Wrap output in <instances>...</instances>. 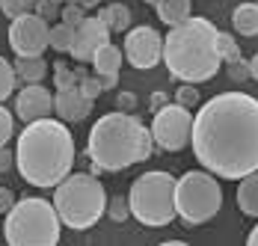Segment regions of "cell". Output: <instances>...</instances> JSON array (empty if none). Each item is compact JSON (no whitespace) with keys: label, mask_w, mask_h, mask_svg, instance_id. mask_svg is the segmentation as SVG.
Instances as JSON below:
<instances>
[{"label":"cell","mask_w":258,"mask_h":246,"mask_svg":"<svg viewBox=\"0 0 258 246\" xmlns=\"http://www.w3.org/2000/svg\"><path fill=\"white\" fill-rule=\"evenodd\" d=\"M15 72H18V80H24V83H42L48 74V63H45V56H18Z\"/></svg>","instance_id":"obj_19"},{"label":"cell","mask_w":258,"mask_h":246,"mask_svg":"<svg viewBox=\"0 0 258 246\" xmlns=\"http://www.w3.org/2000/svg\"><path fill=\"white\" fill-rule=\"evenodd\" d=\"M246 243H249V246H258V225L252 228V231H249V237H246Z\"/></svg>","instance_id":"obj_38"},{"label":"cell","mask_w":258,"mask_h":246,"mask_svg":"<svg viewBox=\"0 0 258 246\" xmlns=\"http://www.w3.org/2000/svg\"><path fill=\"white\" fill-rule=\"evenodd\" d=\"M237 208L246 217H258V172L237 181Z\"/></svg>","instance_id":"obj_17"},{"label":"cell","mask_w":258,"mask_h":246,"mask_svg":"<svg viewBox=\"0 0 258 246\" xmlns=\"http://www.w3.org/2000/svg\"><path fill=\"white\" fill-rule=\"evenodd\" d=\"M80 89H83V95L86 98H98L104 92V86H101V80H98V74H89V72H83L80 74Z\"/></svg>","instance_id":"obj_28"},{"label":"cell","mask_w":258,"mask_h":246,"mask_svg":"<svg viewBox=\"0 0 258 246\" xmlns=\"http://www.w3.org/2000/svg\"><path fill=\"white\" fill-rule=\"evenodd\" d=\"M15 202H18V199H15V193H12L9 187H0V214H9V211L15 208Z\"/></svg>","instance_id":"obj_32"},{"label":"cell","mask_w":258,"mask_h":246,"mask_svg":"<svg viewBox=\"0 0 258 246\" xmlns=\"http://www.w3.org/2000/svg\"><path fill=\"white\" fill-rule=\"evenodd\" d=\"M175 184L178 178H172L169 172H143L134 184H131V217L140 220L149 228H160L178 217L175 211Z\"/></svg>","instance_id":"obj_7"},{"label":"cell","mask_w":258,"mask_h":246,"mask_svg":"<svg viewBox=\"0 0 258 246\" xmlns=\"http://www.w3.org/2000/svg\"><path fill=\"white\" fill-rule=\"evenodd\" d=\"M110 27L104 24L101 18L95 15V18H83V24L75 27V45H72V56L78 59V63H92V56H95V50L104 48L107 42H110Z\"/></svg>","instance_id":"obj_12"},{"label":"cell","mask_w":258,"mask_h":246,"mask_svg":"<svg viewBox=\"0 0 258 246\" xmlns=\"http://www.w3.org/2000/svg\"><path fill=\"white\" fill-rule=\"evenodd\" d=\"M59 228H62V220L51 202L27 196L15 202V208L6 214L3 237L9 246H56Z\"/></svg>","instance_id":"obj_6"},{"label":"cell","mask_w":258,"mask_h":246,"mask_svg":"<svg viewBox=\"0 0 258 246\" xmlns=\"http://www.w3.org/2000/svg\"><path fill=\"white\" fill-rule=\"evenodd\" d=\"M107 214H110V220L113 222H125L131 217V202L128 199H122V196L110 199V202H107Z\"/></svg>","instance_id":"obj_26"},{"label":"cell","mask_w":258,"mask_h":246,"mask_svg":"<svg viewBox=\"0 0 258 246\" xmlns=\"http://www.w3.org/2000/svg\"><path fill=\"white\" fill-rule=\"evenodd\" d=\"M98 18H101L113 33H128L131 30V9L125 3H110V6H104L101 12H98Z\"/></svg>","instance_id":"obj_20"},{"label":"cell","mask_w":258,"mask_h":246,"mask_svg":"<svg viewBox=\"0 0 258 246\" xmlns=\"http://www.w3.org/2000/svg\"><path fill=\"white\" fill-rule=\"evenodd\" d=\"M166 104H169V95H166V92H160V89H157L155 95H152V101H149V107H152V110H160V107H166Z\"/></svg>","instance_id":"obj_35"},{"label":"cell","mask_w":258,"mask_h":246,"mask_svg":"<svg viewBox=\"0 0 258 246\" xmlns=\"http://www.w3.org/2000/svg\"><path fill=\"white\" fill-rule=\"evenodd\" d=\"M155 151L152 128L140 122L134 113L116 110L92 125L86 154L92 160V172H122L134 163L149 160Z\"/></svg>","instance_id":"obj_3"},{"label":"cell","mask_w":258,"mask_h":246,"mask_svg":"<svg viewBox=\"0 0 258 246\" xmlns=\"http://www.w3.org/2000/svg\"><path fill=\"white\" fill-rule=\"evenodd\" d=\"M146 3H152V6H155V3H157V0H146Z\"/></svg>","instance_id":"obj_40"},{"label":"cell","mask_w":258,"mask_h":246,"mask_svg":"<svg viewBox=\"0 0 258 246\" xmlns=\"http://www.w3.org/2000/svg\"><path fill=\"white\" fill-rule=\"evenodd\" d=\"M220 56H223V63H229V66L240 59V48H237L234 36H229V33H220Z\"/></svg>","instance_id":"obj_25"},{"label":"cell","mask_w":258,"mask_h":246,"mask_svg":"<svg viewBox=\"0 0 258 246\" xmlns=\"http://www.w3.org/2000/svg\"><path fill=\"white\" fill-rule=\"evenodd\" d=\"M75 45V27L66 24V21H56L51 27V48L59 50V53H69Z\"/></svg>","instance_id":"obj_21"},{"label":"cell","mask_w":258,"mask_h":246,"mask_svg":"<svg viewBox=\"0 0 258 246\" xmlns=\"http://www.w3.org/2000/svg\"><path fill=\"white\" fill-rule=\"evenodd\" d=\"M249 69H252V80H258V53L249 59Z\"/></svg>","instance_id":"obj_39"},{"label":"cell","mask_w":258,"mask_h":246,"mask_svg":"<svg viewBox=\"0 0 258 246\" xmlns=\"http://www.w3.org/2000/svg\"><path fill=\"white\" fill-rule=\"evenodd\" d=\"M15 113L21 122H36L53 113V95L42 83H24V89L15 95Z\"/></svg>","instance_id":"obj_13"},{"label":"cell","mask_w":258,"mask_h":246,"mask_svg":"<svg viewBox=\"0 0 258 246\" xmlns=\"http://www.w3.org/2000/svg\"><path fill=\"white\" fill-rule=\"evenodd\" d=\"M9 48L18 56H42L51 48V21H45L39 12H27V15L12 18Z\"/></svg>","instance_id":"obj_10"},{"label":"cell","mask_w":258,"mask_h":246,"mask_svg":"<svg viewBox=\"0 0 258 246\" xmlns=\"http://www.w3.org/2000/svg\"><path fill=\"white\" fill-rule=\"evenodd\" d=\"M229 77H232L234 83H243V80H249L252 77V69H249V59H237V63H232L229 66Z\"/></svg>","instance_id":"obj_31"},{"label":"cell","mask_w":258,"mask_h":246,"mask_svg":"<svg viewBox=\"0 0 258 246\" xmlns=\"http://www.w3.org/2000/svg\"><path fill=\"white\" fill-rule=\"evenodd\" d=\"M36 3H39V0H0V12L12 21V18H18V15L36 12Z\"/></svg>","instance_id":"obj_24"},{"label":"cell","mask_w":258,"mask_h":246,"mask_svg":"<svg viewBox=\"0 0 258 246\" xmlns=\"http://www.w3.org/2000/svg\"><path fill=\"white\" fill-rule=\"evenodd\" d=\"M155 9H157V18H160L166 27H175V24L187 21V18L193 15L190 0H157Z\"/></svg>","instance_id":"obj_16"},{"label":"cell","mask_w":258,"mask_h":246,"mask_svg":"<svg viewBox=\"0 0 258 246\" xmlns=\"http://www.w3.org/2000/svg\"><path fill=\"white\" fill-rule=\"evenodd\" d=\"M152 137H155V146L163 151H181V148L190 146V137H193V113L187 107H181L178 101L166 104L155 110V119H152Z\"/></svg>","instance_id":"obj_9"},{"label":"cell","mask_w":258,"mask_h":246,"mask_svg":"<svg viewBox=\"0 0 258 246\" xmlns=\"http://www.w3.org/2000/svg\"><path fill=\"white\" fill-rule=\"evenodd\" d=\"M122 56H125V50L116 48L113 42H107L104 48L95 50V56H92V69H95V74H98V77H119Z\"/></svg>","instance_id":"obj_15"},{"label":"cell","mask_w":258,"mask_h":246,"mask_svg":"<svg viewBox=\"0 0 258 246\" xmlns=\"http://www.w3.org/2000/svg\"><path fill=\"white\" fill-rule=\"evenodd\" d=\"M75 166V137L51 116L27 122L15 146V169L30 187H56Z\"/></svg>","instance_id":"obj_2"},{"label":"cell","mask_w":258,"mask_h":246,"mask_svg":"<svg viewBox=\"0 0 258 246\" xmlns=\"http://www.w3.org/2000/svg\"><path fill=\"white\" fill-rule=\"evenodd\" d=\"M12 134H15V119H12V113L0 104V146H6V143L12 140Z\"/></svg>","instance_id":"obj_30"},{"label":"cell","mask_w":258,"mask_h":246,"mask_svg":"<svg viewBox=\"0 0 258 246\" xmlns=\"http://www.w3.org/2000/svg\"><path fill=\"white\" fill-rule=\"evenodd\" d=\"M86 72V69H69L62 59L59 63H53V83H56V89H72V86H80V74Z\"/></svg>","instance_id":"obj_22"},{"label":"cell","mask_w":258,"mask_h":246,"mask_svg":"<svg viewBox=\"0 0 258 246\" xmlns=\"http://www.w3.org/2000/svg\"><path fill=\"white\" fill-rule=\"evenodd\" d=\"M193 154L199 166L226 181L258 172V98L223 92L193 116Z\"/></svg>","instance_id":"obj_1"},{"label":"cell","mask_w":258,"mask_h":246,"mask_svg":"<svg viewBox=\"0 0 258 246\" xmlns=\"http://www.w3.org/2000/svg\"><path fill=\"white\" fill-rule=\"evenodd\" d=\"M232 27L240 36H258V3H240L232 12Z\"/></svg>","instance_id":"obj_18"},{"label":"cell","mask_w":258,"mask_h":246,"mask_svg":"<svg viewBox=\"0 0 258 246\" xmlns=\"http://www.w3.org/2000/svg\"><path fill=\"white\" fill-rule=\"evenodd\" d=\"M98 80H101L104 92H107V89H116V83H119V77H98Z\"/></svg>","instance_id":"obj_36"},{"label":"cell","mask_w":258,"mask_h":246,"mask_svg":"<svg viewBox=\"0 0 258 246\" xmlns=\"http://www.w3.org/2000/svg\"><path fill=\"white\" fill-rule=\"evenodd\" d=\"M83 18H86V9L78 6V3H66L62 12H59V21H66V24H72V27L83 24Z\"/></svg>","instance_id":"obj_29"},{"label":"cell","mask_w":258,"mask_h":246,"mask_svg":"<svg viewBox=\"0 0 258 246\" xmlns=\"http://www.w3.org/2000/svg\"><path fill=\"white\" fill-rule=\"evenodd\" d=\"M75 3H78V6H83V9L89 12V9H98V3H101V0H75Z\"/></svg>","instance_id":"obj_37"},{"label":"cell","mask_w":258,"mask_h":246,"mask_svg":"<svg viewBox=\"0 0 258 246\" xmlns=\"http://www.w3.org/2000/svg\"><path fill=\"white\" fill-rule=\"evenodd\" d=\"M220 63V30L208 18L190 15L163 36V66L181 83H208Z\"/></svg>","instance_id":"obj_4"},{"label":"cell","mask_w":258,"mask_h":246,"mask_svg":"<svg viewBox=\"0 0 258 246\" xmlns=\"http://www.w3.org/2000/svg\"><path fill=\"white\" fill-rule=\"evenodd\" d=\"M15 83H18V72H15V66L6 63V59L0 56V104L15 92Z\"/></svg>","instance_id":"obj_23"},{"label":"cell","mask_w":258,"mask_h":246,"mask_svg":"<svg viewBox=\"0 0 258 246\" xmlns=\"http://www.w3.org/2000/svg\"><path fill=\"white\" fill-rule=\"evenodd\" d=\"M122 50H125V59L134 69L149 72V69H155L157 63H163V36L149 24L131 27L128 33H125Z\"/></svg>","instance_id":"obj_11"},{"label":"cell","mask_w":258,"mask_h":246,"mask_svg":"<svg viewBox=\"0 0 258 246\" xmlns=\"http://www.w3.org/2000/svg\"><path fill=\"white\" fill-rule=\"evenodd\" d=\"M53 208L59 214L62 225L72 231H86L104 217L107 211V190L95 178V172H75L66 175L53 187Z\"/></svg>","instance_id":"obj_5"},{"label":"cell","mask_w":258,"mask_h":246,"mask_svg":"<svg viewBox=\"0 0 258 246\" xmlns=\"http://www.w3.org/2000/svg\"><path fill=\"white\" fill-rule=\"evenodd\" d=\"M119 110H125V113H131L134 107H137V95L134 92H119Z\"/></svg>","instance_id":"obj_34"},{"label":"cell","mask_w":258,"mask_h":246,"mask_svg":"<svg viewBox=\"0 0 258 246\" xmlns=\"http://www.w3.org/2000/svg\"><path fill=\"white\" fill-rule=\"evenodd\" d=\"M199 89H196V83H181V89L175 92V101H178L181 107H187V110H193V107H199Z\"/></svg>","instance_id":"obj_27"},{"label":"cell","mask_w":258,"mask_h":246,"mask_svg":"<svg viewBox=\"0 0 258 246\" xmlns=\"http://www.w3.org/2000/svg\"><path fill=\"white\" fill-rule=\"evenodd\" d=\"M92 104H95V101L86 98L80 86L56 89V95H53V113H56L62 122H83V119L92 113Z\"/></svg>","instance_id":"obj_14"},{"label":"cell","mask_w":258,"mask_h":246,"mask_svg":"<svg viewBox=\"0 0 258 246\" xmlns=\"http://www.w3.org/2000/svg\"><path fill=\"white\" fill-rule=\"evenodd\" d=\"M223 208V187L208 169L184 172L175 184V211L187 225H205Z\"/></svg>","instance_id":"obj_8"},{"label":"cell","mask_w":258,"mask_h":246,"mask_svg":"<svg viewBox=\"0 0 258 246\" xmlns=\"http://www.w3.org/2000/svg\"><path fill=\"white\" fill-rule=\"evenodd\" d=\"M15 166V151H9L6 146H0V172H9Z\"/></svg>","instance_id":"obj_33"}]
</instances>
